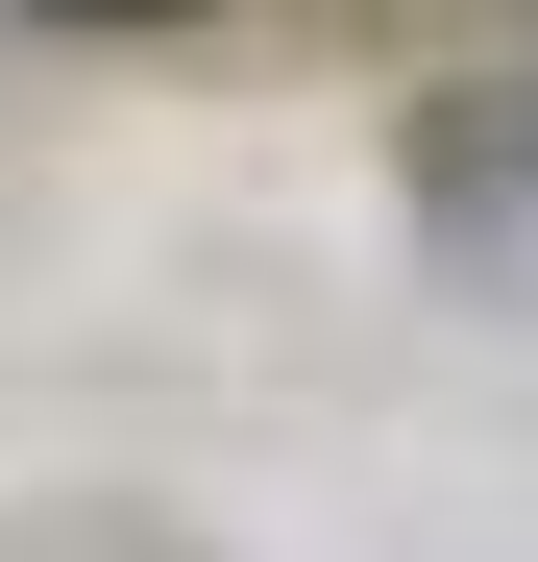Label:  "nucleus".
<instances>
[{
    "label": "nucleus",
    "instance_id": "1",
    "mask_svg": "<svg viewBox=\"0 0 538 562\" xmlns=\"http://www.w3.org/2000/svg\"><path fill=\"white\" fill-rule=\"evenodd\" d=\"M25 25H171V0H25Z\"/></svg>",
    "mask_w": 538,
    "mask_h": 562
}]
</instances>
